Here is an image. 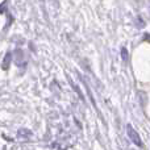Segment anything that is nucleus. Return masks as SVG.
Returning a JSON list of instances; mask_svg holds the SVG:
<instances>
[{"mask_svg": "<svg viewBox=\"0 0 150 150\" xmlns=\"http://www.w3.org/2000/svg\"><path fill=\"white\" fill-rule=\"evenodd\" d=\"M13 55H15V62L17 66H25L26 65V59H25V54L21 49H16L13 52Z\"/></svg>", "mask_w": 150, "mask_h": 150, "instance_id": "obj_2", "label": "nucleus"}, {"mask_svg": "<svg viewBox=\"0 0 150 150\" xmlns=\"http://www.w3.org/2000/svg\"><path fill=\"white\" fill-rule=\"evenodd\" d=\"M83 83H84V87H86V91H87V93H88V96H90V99H91V101H92V104H93V107H95L96 109H98V107H96V103H95V99H93V96H92V93H91V90L88 88V86H87V83L83 80Z\"/></svg>", "mask_w": 150, "mask_h": 150, "instance_id": "obj_6", "label": "nucleus"}, {"mask_svg": "<svg viewBox=\"0 0 150 150\" xmlns=\"http://www.w3.org/2000/svg\"><path fill=\"white\" fill-rule=\"evenodd\" d=\"M5 9H7V4H5V1H4L1 5V13H5Z\"/></svg>", "mask_w": 150, "mask_h": 150, "instance_id": "obj_8", "label": "nucleus"}, {"mask_svg": "<svg viewBox=\"0 0 150 150\" xmlns=\"http://www.w3.org/2000/svg\"><path fill=\"white\" fill-rule=\"evenodd\" d=\"M12 57H13V53H11V52H8L7 54H5L4 59H3V63H1L3 70H8V67H9V65H11V61H12Z\"/></svg>", "mask_w": 150, "mask_h": 150, "instance_id": "obj_3", "label": "nucleus"}, {"mask_svg": "<svg viewBox=\"0 0 150 150\" xmlns=\"http://www.w3.org/2000/svg\"><path fill=\"white\" fill-rule=\"evenodd\" d=\"M17 136H18L20 138L28 140L29 137H32V132H30V130H28V129H25V128H21V129H18Z\"/></svg>", "mask_w": 150, "mask_h": 150, "instance_id": "obj_4", "label": "nucleus"}, {"mask_svg": "<svg viewBox=\"0 0 150 150\" xmlns=\"http://www.w3.org/2000/svg\"><path fill=\"white\" fill-rule=\"evenodd\" d=\"M69 82H70L71 87H73V88H74V90H75V91H76V93H78V95H79L80 100H82V101H84V100H86V99H84V96H83V95H82V92H80L79 87H78V86H76V84H74V83H73V80H71V79H69Z\"/></svg>", "mask_w": 150, "mask_h": 150, "instance_id": "obj_5", "label": "nucleus"}, {"mask_svg": "<svg viewBox=\"0 0 150 150\" xmlns=\"http://www.w3.org/2000/svg\"><path fill=\"white\" fill-rule=\"evenodd\" d=\"M127 133H128V137H129V140L132 141L133 144H136V145H138V146H142L141 137L138 136V133L136 132L134 129H133L132 125H127Z\"/></svg>", "mask_w": 150, "mask_h": 150, "instance_id": "obj_1", "label": "nucleus"}, {"mask_svg": "<svg viewBox=\"0 0 150 150\" xmlns=\"http://www.w3.org/2000/svg\"><path fill=\"white\" fill-rule=\"evenodd\" d=\"M121 58H122V61H127L128 59V50L125 49V47H122V49H121Z\"/></svg>", "mask_w": 150, "mask_h": 150, "instance_id": "obj_7", "label": "nucleus"}]
</instances>
